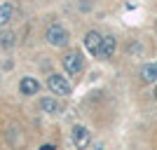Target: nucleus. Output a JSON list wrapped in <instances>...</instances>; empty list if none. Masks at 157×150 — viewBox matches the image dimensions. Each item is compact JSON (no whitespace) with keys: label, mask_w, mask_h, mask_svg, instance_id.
<instances>
[{"label":"nucleus","mask_w":157,"mask_h":150,"mask_svg":"<svg viewBox=\"0 0 157 150\" xmlns=\"http://www.w3.org/2000/svg\"><path fill=\"white\" fill-rule=\"evenodd\" d=\"M47 87H49V91L52 94H56V96H71V82L63 78V75H59V73H52L49 78H47Z\"/></svg>","instance_id":"nucleus-1"},{"label":"nucleus","mask_w":157,"mask_h":150,"mask_svg":"<svg viewBox=\"0 0 157 150\" xmlns=\"http://www.w3.org/2000/svg\"><path fill=\"white\" fill-rule=\"evenodd\" d=\"M45 38H47V42L54 45V47H66L68 40H71V35H68V31H66L61 24H52V26L47 28Z\"/></svg>","instance_id":"nucleus-2"},{"label":"nucleus","mask_w":157,"mask_h":150,"mask_svg":"<svg viewBox=\"0 0 157 150\" xmlns=\"http://www.w3.org/2000/svg\"><path fill=\"white\" fill-rule=\"evenodd\" d=\"M71 138H73V145L78 150H87L89 143H92V134H89V129L82 127V124H75L71 129Z\"/></svg>","instance_id":"nucleus-3"},{"label":"nucleus","mask_w":157,"mask_h":150,"mask_svg":"<svg viewBox=\"0 0 157 150\" xmlns=\"http://www.w3.org/2000/svg\"><path fill=\"white\" fill-rule=\"evenodd\" d=\"M82 66H85V61H82V54L80 52H68L63 56V68L68 75H78L82 71Z\"/></svg>","instance_id":"nucleus-4"},{"label":"nucleus","mask_w":157,"mask_h":150,"mask_svg":"<svg viewBox=\"0 0 157 150\" xmlns=\"http://www.w3.org/2000/svg\"><path fill=\"white\" fill-rule=\"evenodd\" d=\"M101 40H103V35H101L98 31H87V35H85V40H82V42H85V49L92 54V56H96V54H98Z\"/></svg>","instance_id":"nucleus-5"},{"label":"nucleus","mask_w":157,"mask_h":150,"mask_svg":"<svg viewBox=\"0 0 157 150\" xmlns=\"http://www.w3.org/2000/svg\"><path fill=\"white\" fill-rule=\"evenodd\" d=\"M115 47H117L115 38H113V35H103V40H101V47H98V54H96V59H110L113 54H115Z\"/></svg>","instance_id":"nucleus-6"},{"label":"nucleus","mask_w":157,"mask_h":150,"mask_svg":"<svg viewBox=\"0 0 157 150\" xmlns=\"http://www.w3.org/2000/svg\"><path fill=\"white\" fill-rule=\"evenodd\" d=\"M40 110L47 113V115H59L61 113V103L54 96H45V98H40Z\"/></svg>","instance_id":"nucleus-7"},{"label":"nucleus","mask_w":157,"mask_h":150,"mask_svg":"<svg viewBox=\"0 0 157 150\" xmlns=\"http://www.w3.org/2000/svg\"><path fill=\"white\" fill-rule=\"evenodd\" d=\"M19 91L24 94V96H33V94H38V91H40V82L35 78H24L19 82Z\"/></svg>","instance_id":"nucleus-8"},{"label":"nucleus","mask_w":157,"mask_h":150,"mask_svg":"<svg viewBox=\"0 0 157 150\" xmlns=\"http://www.w3.org/2000/svg\"><path fill=\"white\" fill-rule=\"evenodd\" d=\"M14 17V5L12 2H2L0 5V28H5Z\"/></svg>","instance_id":"nucleus-9"},{"label":"nucleus","mask_w":157,"mask_h":150,"mask_svg":"<svg viewBox=\"0 0 157 150\" xmlns=\"http://www.w3.org/2000/svg\"><path fill=\"white\" fill-rule=\"evenodd\" d=\"M141 80L143 82H157V61L155 63H145L141 68Z\"/></svg>","instance_id":"nucleus-10"},{"label":"nucleus","mask_w":157,"mask_h":150,"mask_svg":"<svg viewBox=\"0 0 157 150\" xmlns=\"http://www.w3.org/2000/svg\"><path fill=\"white\" fill-rule=\"evenodd\" d=\"M14 42H17V35H14V33H10V31L0 33V47H2V49H10V47H14Z\"/></svg>","instance_id":"nucleus-11"},{"label":"nucleus","mask_w":157,"mask_h":150,"mask_svg":"<svg viewBox=\"0 0 157 150\" xmlns=\"http://www.w3.org/2000/svg\"><path fill=\"white\" fill-rule=\"evenodd\" d=\"M40 150H54V145H42Z\"/></svg>","instance_id":"nucleus-12"},{"label":"nucleus","mask_w":157,"mask_h":150,"mask_svg":"<svg viewBox=\"0 0 157 150\" xmlns=\"http://www.w3.org/2000/svg\"><path fill=\"white\" fill-rule=\"evenodd\" d=\"M155 98H157V87H155Z\"/></svg>","instance_id":"nucleus-13"}]
</instances>
